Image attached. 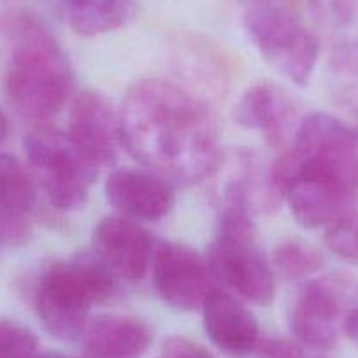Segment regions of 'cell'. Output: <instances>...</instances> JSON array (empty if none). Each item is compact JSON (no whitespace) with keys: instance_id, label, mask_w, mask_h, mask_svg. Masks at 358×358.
Returning <instances> with one entry per match:
<instances>
[{"instance_id":"19","label":"cell","mask_w":358,"mask_h":358,"mask_svg":"<svg viewBox=\"0 0 358 358\" xmlns=\"http://www.w3.org/2000/svg\"><path fill=\"white\" fill-rule=\"evenodd\" d=\"M64 22L79 36H101L125 27L136 0H55Z\"/></svg>"},{"instance_id":"13","label":"cell","mask_w":358,"mask_h":358,"mask_svg":"<svg viewBox=\"0 0 358 358\" xmlns=\"http://www.w3.org/2000/svg\"><path fill=\"white\" fill-rule=\"evenodd\" d=\"M94 255L123 281L136 283L151 264V237L136 220L108 216L94 230Z\"/></svg>"},{"instance_id":"10","label":"cell","mask_w":358,"mask_h":358,"mask_svg":"<svg viewBox=\"0 0 358 358\" xmlns=\"http://www.w3.org/2000/svg\"><path fill=\"white\" fill-rule=\"evenodd\" d=\"M169 64L178 85L206 102L222 99L230 86V57L208 37H178L169 50Z\"/></svg>"},{"instance_id":"16","label":"cell","mask_w":358,"mask_h":358,"mask_svg":"<svg viewBox=\"0 0 358 358\" xmlns=\"http://www.w3.org/2000/svg\"><path fill=\"white\" fill-rule=\"evenodd\" d=\"M292 215L304 229H327L353 211L358 197L339 185L313 178H297L283 190Z\"/></svg>"},{"instance_id":"8","label":"cell","mask_w":358,"mask_h":358,"mask_svg":"<svg viewBox=\"0 0 358 358\" xmlns=\"http://www.w3.org/2000/svg\"><path fill=\"white\" fill-rule=\"evenodd\" d=\"M358 299V281L346 273L313 278L302 285L288 313L295 339L316 351L337 344L339 329Z\"/></svg>"},{"instance_id":"14","label":"cell","mask_w":358,"mask_h":358,"mask_svg":"<svg viewBox=\"0 0 358 358\" xmlns=\"http://www.w3.org/2000/svg\"><path fill=\"white\" fill-rule=\"evenodd\" d=\"M106 197L125 218L158 222L174 208V190L165 179L150 171L118 169L106 181Z\"/></svg>"},{"instance_id":"5","label":"cell","mask_w":358,"mask_h":358,"mask_svg":"<svg viewBox=\"0 0 358 358\" xmlns=\"http://www.w3.org/2000/svg\"><path fill=\"white\" fill-rule=\"evenodd\" d=\"M253 213L237 199H220L218 234L209 251L216 280L239 297L258 306L273 302L276 292L273 267L257 243Z\"/></svg>"},{"instance_id":"26","label":"cell","mask_w":358,"mask_h":358,"mask_svg":"<svg viewBox=\"0 0 358 358\" xmlns=\"http://www.w3.org/2000/svg\"><path fill=\"white\" fill-rule=\"evenodd\" d=\"M157 358H215L208 348L183 336H172L162 344Z\"/></svg>"},{"instance_id":"24","label":"cell","mask_w":358,"mask_h":358,"mask_svg":"<svg viewBox=\"0 0 358 358\" xmlns=\"http://www.w3.org/2000/svg\"><path fill=\"white\" fill-rule=\"evenodd\" d=\"M32 237L29 215L13 211L0 204V251H11L25 246Z\"/></svg>"},{"instance_id":"6","label":"cell","mask_w":358,"mask_h":358,"mask_svg":"<svg viewBox=\"0 0 358 358\" xmlns=\"http://www.w3.org/2000/svg\"><path fill=\"white\" fill-rule=\"evenodd\" d=\"M243 25L268 65L294 85L308 86L320 43L313 30L306 29L292 0H244Z\"/></svg>"},{"instance_id":"12","label":"cell","mask_w":358,"mask_h":358,"mask_svg":"<svg viewBox=\"0 0 358 358\" xmlns=\"http://www.w3.org/2000/svg\"><path fill=\"white\" fill-rule=\"evenodd\" d=\"M69 137L99 167L116 162L122 143L120 115L99 92L86 90L72 102Z\"/></svg>"},{"instance_id":"28","label":"cell","mask_w":358,"mask_h":358,"mask_svg":"<svg viewBox=\"0 0 358 358\" xmlns=\"http://www.w3.org/2000/svg\"><path fill=\"white\" fill-rule=\"evenodd\" d=\"M8 132H9L8 118H6V115L2 113V109H0V146L4 144L6 137H8Z\"/></svg>"},{"instance_id":"25","label":"cell","mask_w":358,"mask_h":358,"mask_svg":"<svg viewBox=\"0 0 358 358\" xmlns=\"http://www.w3.org/2000/svg\"><path fill=\"white\" fill-rule=\"evenodd\" d=\"M255 355L257 358H306L302 344L287 337H260Z\"/></svg>"},{"instance_id":"3","label":"cell","mask_w":358,"mask_h":358,"mask_svg":"<svg viewBox=\"0 0 358 358\" xmlns=\"http://www.w3.org/2000/svg\"><path fill=\"white\" fill-rule=\"evenodd\" d=\"M271 176L281 199L297 178L329 181L358 197V130L329 113L304 116Z\"/></svg>"},{"instance_id":"20","label":"cell","mask_w":358,"mask_h":358,"mask_svg":"<svg viewBox=\"0 0 358 358\" xmlns=\"http://www.w3.org/2000/svg\"><path fill=\"white\" fill-rule=\"evenodd\" d=\"M37 201L34 176L16 157L0 153V204L29 215Z\"/></svg>"},{"instance_id":"1","label":"cell","mask_w":358,"mask_h":358,"mask_svg":"<svg viewBox=\"0 0 358 358\" xmlns=\"http://www.w3.org/2000/svg\"><path fill=\"white\" fill-rule=\"evenodd\" d=\"M120 125L127 151L171 185L211 178L225 157L209 102L176 83L143 79L130 86Z\"/></svg>"},{"instance_id":"2","label":"cell","mask_w":358,"mask_h":358,"mask_svg":"<svg viewBox=\"0 0 358 358\" xmlns=\"http://www.w3.org/2000/svg\"><path fill=\"white\" fill-rule=\"evenodd\" d=\"M0 60L11 104L36 122L60 111L72 92V69L57 37L37 16L11 11L0 16Z\"/></svg>"},{"instance_id":"15","label":"cell","mask_w":358,"mask_h":358,"mask_svg":"<svg viewBox=\"0 0 358 358\" xmlns=\"http://www.w3.org/2000/svg\"><path fill=\"white\" fill-rule=\"evenodd\" d=\"M204 330L211 343L230 357L253 353L260 329L253 313L229 292L215 288L202 306Z\"/></svg>"},{"instance_id":"27","label":"cell","mask_w":358,"mask_h":358,"mask_svg":"<svg viewBox=\"0 0 358 358\" xmlns=\"http://www.w3.org/2000/svg\"><path fill=\"white\" fill-rule=\"evenodd\" d=\"M343 330L355 344H358V308H353L343 322Z\"/></svg>"},{"instance_id":"23","label":"cell","mask_w":358,"mask_h":358,"mask_svg":"<svg viewBox=\"0 0 358 358\" xmlns=\"http://www.w3.org/2000/svg\"><path fill=\"white\" fill-rule=\"evenodd\" d=\"M39 339L29 327L15 320H0V358H34Z\"/></svg>"},{"instance_id":"30","label":"cell","mask_w":358,"mask_h":358,"mask_svg":"<svg viewBox=\"0 0 358 358\" xmlns=\"http://www.w3.org/2000/svg\"><path fill=\"white\" fill-rule=\"evenodd\" d=\"M86 358H92V357H86Z\"/></svg>"},{"instance_id":"9","label":"cell","mask_w":358,"mask_h":358,"mask_svg":"<svg viewBox=\"0 0 358 358\" xmlns=\"http://www.w3.org/2000/svg\"><path fill=\"white\" fill-rule=\"evenodd\" d=\"M215 274L209 262L179 243H164L153 255V283L162 301L178 311H194L204 306L215 290Z\"/></svg>"},{"instance_id":"17","label":"cell","mask_w":358,"mask_h":358,"mask_svg":"<svg viewBox=\"0 0 358 358\" xmlns=\"http://www.w3.org/2000/svg\"><path fill=\"white\" fill-rule=\"evenodd\" d=\"M81 341L86 357L141 358L153 343V330L136 316L104 315L88 320Z\"/></svg>"},{"instance_id":"4","label":"cell","mask_w":358,"mask_h":358,"mask_svg":"<svg viewBox=\"0 0 358 358\" xmlns=\"http://www.w3.org/2000/svg\"><path fill=\"white\" fill-rule=\"evenodd\" d=\"M115 280L95 255L51 264L36 292V313L44 329L62 341L81 339L90 309L111 297Z\"/></svg>"},{"instance_id":"21","label":"cell","mask_w":358,"mask_h":358,"mask_svg":"<svg viewBox=\"0 0 358 358\" xmlns=\"http://www.w3.org/2000/svg\"><path fill=\"white\" fill-rule=\"evenodd\" d=\"M273 271L285 281H304L323 267L318 250L301 241H285L273 253Z\"/></svg>"},{"instance_id":"11","label":"cell","mask_w":358,"mask_h":358,"mask_svg":"<svg viewBox=\"0 0 358 358\" xmlns=\"http://www.w3.org/2000/svg\"><path fill=\"white\" fill-rule=\"evenodd\" d=\"M234 120L248 130L262 134L268 146L288 148L301 123L299 104L287 90L262 81L241 95Z\"/></svg>"},{"instance_id":"29","label":"cell","mask_w":358,"mask_h":358,"mask_svg":"<svg viewBox=\"0 0 358 358\" xmlns=\"http://www.w3.org/2000/svg\"><path fill=\"white\" fill-rule=\"evenodd\" d=\"M34 358H69L62 353H37Z\"/></svg>"},{"instance_id":"18","label":"cell","mask_w":358,"mask_h":358,"mask_svg":"<svg viewBox=\"0 0 358 358\" xmlns=\"http://www.w3.org/2000/svg\"><path fill=\"white\" fill-rule=\"evenodd\" d=\"M229 165L220 197H236L248 206L253 215L271 213L280 206L281 195L273 183L271 169H265L253 151H236L234 157H223Z\"/></svg>"},{"instance_id":"7","label":"cell","mask_w":358,"mask_h":358,"mask_svg":"<svg viewBox=\"0 0 358 358\" xmlns=\"http://www.w3.org/2000/svg\"><path fill=\"white\" fill-rule=\"evenodd\" d=\"M25 153L51 204L60 211L81 209L101 167L69 137L50 127H37L25 136Z\"/></svg>"},{"instance_id":"22","label":"cell","mask_w":358,"mask_h":358,"mask_svg":"<svg viewBox=\"0 0 358 358\" xmlns=\"http://www.w3.org/2000/svg\"><path fill=\"white\" fill-rule=\"evenodd\" d=\"M325 246L339 258L358 264V211H350L325 229Z\"/></svg>"}]
</instances>
